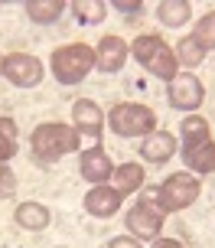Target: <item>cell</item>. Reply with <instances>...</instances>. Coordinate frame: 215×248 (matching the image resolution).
Instances as JSON below:
<instances>
[{
    "instance_id": "cell-1",
    "label": "cell",
    "mask_w": 215,
    "mask_h": 248,
    "mask_svg": "<svg viewBox=\"0 0 215 248\" xmlns=\"http://www.w3.org/2000/svg\"><path fill=\"white\" fill-rule=\"evenodd\" d=\"M78 131L72 124H39L36 131L29 134V150H33V157L39 163H56L62 160L65 154H72L78 150Z\"/></svg>"
},
{
    "instance_id": "cell-2",
    "label": "cell",
    "mask_w": 215,
    "mask_h": 248,
    "mask_svg": "<svg viewBox=\"0 0 215 248\" xmlns=\"http://www.w3.org/2000/svg\"><path fill=\"white\" fill-rule=\"evenodd\" d=\"M49 69H52V75H56V82L78 85V82L95 69V49L85 46V43L59 46V49H52V56H49Z\"/></svg>"
},
{
    "instance_id": "cell-3",
    "label": "cell",
    "mask_w": 215,
    "mask_h": 248,
    "mask_svg": "<svg viewBox=\"0 0 215 248\" xmlns=\"http://www.w3.org/2000/svg\"><path fill=\"white\" fill-rule=\"evenodd\" d=\"M104 118L117 137H147L157 131V111L140 101H117Z\"/></svg>"
},
{
    "instance_id": "cell-4",
    "label": "cell",
    "mask_w": 215,
    "mask_h": 248,
    "mask_svg": "<svg viewBox=\"0 0 215 248\" xmlns=\"http://www.w3.org/2000/svg\"><path fill=\"white\" fill-rule=\"evenodd\" d=\"M130 52H134V59H137L150 75L163 78V82H173V78H176L179 62H176V56H173V49H170L160 36H153V33L137 36L134 46H130Z\"/></svg>"
},
{
    "instance_id": "cell-5",
    "label": "cell",
    "mask_w": 215,
    "mask_h": 248,
    "mask_svg": "<svg viewBox=\"0 0 215 248\" xmlns=\"http://www.w3.org/2000/svg\"><path fill=\"white\" fill-rule=\"evenodd\" d=\"M202 193V183H199V176L186 173V170H179V173H170L163 183L153 189V199H157V206L170 216V212H183L189 209L192 202L199 199Z\"/></svg>"
},
{
    "instance_id": "cell-6",
    "label": "cell",
    "mask_w": 215,
    "mask_h": 248,
    "mask_svg": "<svg viewBox=\"0 0 215 248\" xmlns=\"http://www.w3.org/2000/svg\"><path fill=\"white\" fill-rule=\"evenodd\" d=\"M163 222H166V212L157 206V199L150 196H140L124 216V225L127 232L137 238V242H157L160 232H163Z\"/></svg>"
},
{
    "instance_id": "cell-7",
    "label": "cell",
    "mask_w": 215,
    "mask_h": 248,
    "mask_svg": "<svg viewBox=\"0 0 215 248\" xmlns=\"http://www.w3.org/2000/svg\"><path fill=\"white\" fill-rule=\"evenodd\" d=\"M166 98H170V105L176 108V111H199L205 101V88L202 82H199V75L192 72H176V78L170 82V88H166Z\"/></svg>"
},
{
    "instance_id": "cell-8",
    "label": "cell",
    "mask_w": 215,
    "mask_h": 248,
    "mask_svg": "<svg viewBox=\"0 0 215 248\" xmlns=\"http://www.w3.org/2000/svg\"><path fill=\"white\" fill-rule=\"evenodd\" d=\"M3 78L16 88H33L43 82V62L29 52H10L3 56Z\"/></svg>"
},
{
    "instance_id": "cell-9",
    "label": "cell",
    "mask_w": 215,
    "mask_h": 248,
    "mask_svg": "<svg viewBox=\"0 0 215 248\" xmlns=\"http://www.w3.org/2000/svg\"><path fill=\"white\" fill-rule=\"evenodd\" d=\"M78 173L85 176L91 186L108 183L114 176V160L108 157V150H104L101 144H91V147L82 150V157H78Z\"/></svg>"
},
{
    "instance_id": "cell-10",
    "label": "cell",
    "mask_w": 215,
    "mask_h": 248,
    "mask_svg": "<svg viewBox=\"0 0 215 248\" xmlns=\"http://www.w3.org/2000/svg\"><path fill=\"white\" fill-rule=\"evenodd\" d=\"M127 56H130V46H127L121 36L108 33V36H101L98 46H95V69H101V72H121Z\"/></svg>"
},
{
    "instance_id": "cell-11",
    "label": "cell",
    "mask_w": 215,
    "mask_h": 248,
    "mask_svg": "<svg viewBox=\"0 0 215 248\" xmlns=\"http://www.w3.org/2000/svg\"><path fill=\"white\" fill-rule=\"evenodd\" d=\"M72 127L78 131V137H101L104 131V111L91 98H78L72 105Z\"/></svg>"
},
{
    "instance_id": "cell-12",
    "label": "cell",
    "mask_w": 215,
    "mask_h": 248,
    "mask_svg": "<svg viewBox=\"0 0 215 248\" xmlns=\"http://www.w3.org/2000/svg\"><path fill=\"white\" fill-rule=\"evenodd\" d=\"M121 202H124V196L108 183H98L85 193V212L95 216V219H111L114 212L121 209Z\"/></svg>"
},
{
    "instance_id": "cell-13",
    "label": "cell",
    "mask_w": 215,
    "mask_h": 248,
    "mask_svg": "<svg viewBox=\"0 0 215 248\" xmlns=\"http://www.w3.org/2000/svg\"><path fill=\"white\" fill-rule=\"evenodd\" d=\"M176 154V137L170 134V131H153V134L143 137V144H140V157L147 163H166L170 157Z\"/></svg>"
},
{
    "instance_id": "cell-14",
    "label": "cell",
    "mask_w": 215,
    "mask_h": 248,
    "mask_svg": "<svg viewBox=\"0 0 215 248\" xmlns=\"http://www.w3.org/2000/svg\"><path fill=\"white\" fill-rule=\"evenodd\" d=\"M13 222L20 225V229H26V232H43L52 222V216L43 202H20L13 209Z\"/></svg>"
},
{
    "instance_id": "cell-15",
    "label": "cell",
    "mask_w": 215,
    "mask_h": 248,
    "mask_svg": "<svg viewBox=\"0 0 215 248\" xmlns=\"http://www.w3.org/2000/svg\"><path fill=\"white\" fill-rule=\"evenodd\" d=\"M157 16H160V23H163V26L179 30V26L189 23L192 3H189V0H160V3H157Z\"/></svg>"
},
{
    "instance_id": "cell-16",
    "label": "cell",
    "mask_w": 215,
    "mask_h": 248,
    "mask_svg": "<svg viewBox=\"0 0 215 248\" xmlns=\"http://www.w3.org/2000/svg\"><path fill=\"white\" fill-rule=\"evenodd\" d=\"M143 167H140V163H134V160H127V163H121V167H114V189H117V193H121V196H127V193H134V189H140V186H143Z\"/></svg>"
},
{
    "instance_id": "cell-17",
    "label": "cell",
    "mask_w": 215,
    "mask_h": 248,
    "mask_svg": "<svg viewBox=\"0 0 215 248\" xmlns=\"http://www.w3.org/2000/svg\"><path fill=\"white\" fill-rule=\"evenodd\" d=\"M183 163L196 173H212L215 170V140H202L196 147L183 150Z\"/></svg>"
},
{
    "instance_id": "cell-18",
    "label": "cell",
    "mask_w": 215,
    "mask_h": 248,
    "mask_svg": "<svg viewBox=\"0 0 215 248\" xmlns=\"http://www.w3.org/2000/svg\"><path fill=\"white\" fill-rule=\"evenodd\" d=\"M179 137H183V150L196 147V144H202V140H212L209 121H205L202 114H189V118H183V124H179Z\"/></svg>"
},
{
    "instance_id": "cell-19",
    "label": "cell",
    "mask_w": 215,
    "mask_h": 248,
    "mask_svg": "<svg viewBox=\"0 0 215 248\" xmlns=\"http://www.w3.org/2000/svg\"><path fill=\"white\" fill-rule=\"evenodd\" d=\"M62 10H65L62 0H29L26 3V16L33 23H56L62 16Z\"/></svg>"
},
{
    "instance_id": "cell-20",
    "label": "cell",
    "mask_w": 215,
    "mask_h": 248,
    "mask_svg": "<svg viewBox=\"0 0 215 248\" xmlns=\"http://www.w3.org/2000/svg\"><path fill=\"white\" fill-rule=\"evenodd\" d=\"M173 56H176L179 65H199V62L205 59V49L199 46V43H196V39H192V33H189V36H183V39L176 43Z\"/></svg>"
},
{
    "instance_id": "cell-21",
    "label": "cell",
    "mask_w": 215,
    "mask_h": 248,
    "mask_svg": "<svg viewBox=\"0 0 215 248\" xmlns=\"http://www.w3.org/2000/svg\"><path fill=\"white\" fill-rule=\"evenodd\" d=\"M72 10H75V16H78V23H101L104 20V13H108V7H104L101 0H75L72 3Z\"/></svg>"
},
{
    "instance_id": "cell-22",
    "label": "cell",
    "mask_w": 215,
    "mask_h": 248,
    "mask_svg": "<svg viewBox=\"0 0 215 248\" xmlns=\"http://www.w3.org/2000/svg\"><path fill=\"white\" fill-rule=\"evenodd\" d=\"M192 39H196V43H199L205 52L215 49V10H209L202 20L196 23V30H192Z\"/></svg>"
},
{
    "instance_id": "cell-23",
    "label": "cell",
    "mask_w": 215,
    "mask_h": 248,
    "mask_svg": "<svg viewBox=\"0 0 215 248\" xmlns=\"http://www.w3.org/2000/svg\"><path fill=\"white\" fill-rule=\"evenodd\" d=\"M13 154H16V137H7V134H0V163L13 160Z\"/></svg>"
},
{
    "instance_id": "cell-24",
    "label": "cell",
    "mask_w": 215,
    "mask_h": 248,
    "mask_svg": "<svg viewBox=\"0 0 215 248\" xmlns=\"http://www.w3.org/2000/svg\"><path fill=\"white\" fill-rule=\"evenodd\" d=\"M111 7H114V10H121L124 16H130V13L137 16V13L143 10V3H140V0H111Z\"/></svg>"
},
{
    "instance_id": "cell-25",
    "label": "cell",
    "mask_w": 215,
    "mask_h": 248,
    "mask_svg": "<svg viewBox=\"0 0 215 248\" xmlns=\"http://www.w3.org/2000/svg\"><path fill=\"white\" fill-rule=\"evenodd\" d=\"M108 248H140V242L134 235H114L111 242H108Z\"/></svg>"
},
{
    "instance_id": "cell-26",
    "label": "cell",
    "mask_w": 215,
    "mask_h": 248,
    "mask_svg": "<svg viewBox=\"0 0 215 248\" xmlns=\"http://www.w3.org/2000/svg\"><path fill=\"white\" fill-rule=\"evenodd\" d=\"M0 134L16 137V124H13V118H0Z\"/></svg>"
},
{
    "instance_id": "cell-27",
    "label": "cell",
    "mask_w": 215,
    "mask_h": 248,
    "mask_svg": "<svg viewBox=\"0 0 215 248\" xmlns=\"http://www.w3.org/2000/svg\"><path fill=\"white\" fill-rule=\"evenodd\" d=\"M150 248H183V242H176V238H157Z\"/></svg>"
},
{
    "instance_id": "cell-28",
    "label": "cell",
    "mask_w": 215,
    "mask_h": 248,
    "mask_svg": "<svg viewBox=\"0 0 215 248\" xmlns=\"http://www.w3.org/2000/svg\"><path fill=\"white\" fill-rule=\"evenodd\" d=\"M0 75H3V56H0Z\"/></svg>"
},
{
    "instance_id": "cell-29",
    "label": "cell",
    "mask_w": 215,
    "mask_h": 248,
    "mask_svg": "<svg viewBox=\"0 0 215 248\" xmlns=\"http://www.w3.org/2000/svg\"><path fill=\"white\" fill-rule=\"evenodd\" d=\"M0 183H3V170H0Z\"/></svg>"
}]
</instances>
